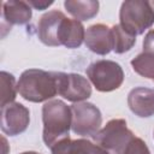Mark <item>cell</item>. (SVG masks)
I'll return each mask as SVG.
<instances>
[{"label": "cell", "mask_w": 154, "mask_h": 154, "mask_svg": "<svg viewBox=\"0 0 154 154\" xmlns=\"http://www.w3.org/2000/svg\"><path fill=\"white\" fill-rule=\"evenodd\" d=\"M111 29L113 35V51L118 54L130 51L136 42V36L125 31L119 24L113 25Z\"/></svg>", "instance_id": "2e32d148"}, {"label": "cell", "mask_w": 154, "mask_h": 154, "mask_svg": "<svg viewBox=\"0 0 154 154\" xmlns=\"http://www.w3.org/2000/svg\"><path fill=\"white\" fill-rule=\"evenodd\" d=\"M58 94L71 102L87 100L91 95L89 81L78 73L57 72Z\"/></svg>", "instance_id": "52a82bcc"}, {"label": "cell", "mask_w": 154, "mask_h": 154, "mask_svg": "<svg viewBox=\"0 0 154 154\" xmlns=\"http://www.w3.org/2000/svg\"><path fill=\"white\" fill-rule=\"evenodd\" d=\"M30 123L29 109L19 103L11 102L1 107V131L8 136L24 132Z\"/></svg>", "instance_id": "ba28073f"}, {"label": "cell", "mask_w": 154, "mask_h": 154, "mask_svg": "<svg viewBox=\"0 0 154 154\" xmlns=\"http://www.w3.org/2000/svg\"><path fill=\"white\" fill-rule=\"evenodd\" d=\"M1 16H2L4 22L8 23L10 26L13 24L23 25L30 20L32 16V11L28 1L10 0L2 4Z\"/></svg>", "instance_id": "4fadbf2b"}, {"label": "cell", "mask_w": 154, "mask_h": 154, "mask_svg": "<svg viewBox=\"0 0 154 154\" xmlns=\"http://www.w3.org/2000/svg\"><path fill=\"white\" fill-rule=\"evenodd\" d=\"M20 154H41V153H37V152H23V153H20Z\"/></svg>", "instance_id": "7402d4cb"}, {"label": "cell", "mask_w": 154, "mask_h": 154, "mask_svg": "<svg viewBox=\"0 0 154 154\" xmlns=\"http://www.w3.org/2000/svg\"><path fill=\"white\" fill-rule=\"evenodd\" d=\"M42 138L47 147H52L57 142L69 137L72 112L61 100H51L42 106Z\"/></svg>", "instance_id": "7a4b0ae2"}, {"label": "cell", "mask_w": 154, "mask_h": 154, "mask_svg": "<svg viewBox=\"0 0 154 154\" xmlns=\"http://www.w3.org/2000/svg\"><path fill=\"white\" fill-rule=\"evenodd\" d=\"M1 107L6 106L7 103H11L14 101L17 95V84L13 75L1 71Z\"/></svg>", "instance_id": "ac0fdd59"}, {"label": "cell", "mask_w": 154, "mask_h": 154, "mask_svg": "<svg viewBox=\"0 0 154 154\" xmlns=\"http://www.w3.org/2000/svg\"><path fill=\"white\" fill-rule=\"evenodd\" d=\"M134 137L135 135L128 129L124 119H112L93 138L109 154H124Z\"/></svg>", "instance_id": "277c9868"}, {"label": "cell", "mask_w": 154, "mask_h": 154, "mask_svg": "<svg viewBox=\"0 0 154 154\" xmlns=\"http://www.w3.org/2000/svg\"><path fill=\"white\" fill-rule=\"evenodd\" d=\"M17 91L30 102L48 101L58 94L57 72L38 69L25 70L17 82Z\"/></svg>", "instance_id": "6da1fadb"}, {"label": "cell", "mask_w": 154, "mask_h": 154, "mask_svg": "<svg viewBox=\"0 0 154 154\" xmlns=\"http://www.w3.org/2000/svg\"><path fill=\"white\" fill-rule=\"evenodd\" d=\"M87 76L96 90L108 93L118 89L124 81L122 66L112 60H97L89 65Z\"/></svg>", "instance_id": "5b68a950"}, {"label": "cell", "mask_w": 154, "mask_h": 154, "mask_svg": "<svg viewBox=\"0 0 154 154\" xmlns=\"http://www.w3.org/2000/svg\"><path fill=\"white\" fill-rule=\"evenodd\" d=\"M51 154H109L89 140H71L66 137L51 147Z\"/></svg>", "instance_id": "7c38bea8"}, {"label": "cell", "mask_w": 154, "mask_h": 154, "mask_svg": "<svg viewBox=\"0 0 154 154\" xmlns=\"http://www.w3.org/2000/svg\"><path fill=\"white\" fill-rule=\"evenodd\" d=\"M71 129L76 135L94 137L101 126L102 116L100 109L90 102H77L71 106Z\"/></svg>", "instance_id": "8992f818"}, {"label": "cell", "mask_w": 154, "mask_h": 154, "mask_svg": "<svg viewBox=\"0 0 154 154\" xmlns=\"http://www.w3.org/2000/svg\"><path fill=\"white\" fill-rule=\"evenodd\" d=\"M53 2H54L53 0H49V1H47V0H28V4L31 7H34L35 10H38V11L46 10L47 7L53 5Z\"/></svg>", "instance_id": "44dd1931"}, {"label": "cell", "mask_w": 154, "mask_h": 154, "mask_svg": "<svg viewBox=\"0 0 154 154\" xmlns=\"http://www.w3.org/2000/svg\"><path fill=\"white\" fill-rule=\"evenodd\" d=\"M131 66L136 73L154 81V55L150 53H141L131 60Z\"/></svg>", "instance_id": "e0dca14e"}, {"label": "cell", "mask_w": 154, "mask_h": 154, "mask_svg": "<svg viewBox=\"0 0 154 154\" xmlns=\"http://www.w3.org/2000/svg\"><path fill=\"white\" fill-rule=\"evenodd\" d=\"M124 154H150L146 142L138 137H134L132 141L129 143Z\"/></svg>", "instance_id": "d6986e66"}, {"label": "cell", "mask_w": 154, "mask_h": 154, "mask_svg": "<svg viewBox=\"0 0 154 154\" xmlns=\"http://www.w3.org/2000/svg\"><path fill=\"white\" fill-rule=\"evenodd\" d=\"M119 25L129 34L136 36L154 24V7L149 1L126 0L119 11Z\"/></svg>", "instance_id": "3957f363"}, {"label": "cell", "mask_w": 154, "mask_h": 154, "mask_svg": "<svg viewBox=\"0 0 154 154\" xmlns=\"http://www.w3.org/2000/svg\"><path fill=\"white\" fill-rule=\"evenodd\" d=\"M85 37L83 24L77 19L66 18L63 20L59 31V43L67 48H77L82 45Z\"/></svg>", "instance_id": "5bb4252c"}, {"label": "cell", "mask_w": 154, "mask_h": 154, "mask_svg": "<svg viewBox=\"0 0 154 154\" xmlns=\"http://www.w3.org/2000/svg\"><path fill=\"white\" fill-rule=\"evenodd\" d=\"M65 14L61 11L53 10L45 13L37 23V36L38 40L51 47H58L59 43V31Z\"/></svg>", "instance_id": "9c48e42d"}, {"label": "cell", "mask_w": 154, "mask_h": 154, "mask_svg": "<svg viewBox=\"0 0 154 154\" xmlns=\"http://www.w3.org/2000/svg\"><path fill=\"white\" fill-rule=\"evenodd\" d=\"M67 12L77 20H88L94 18L99 12V1L95 0H66L64 2Z\"/></svg>", "instance_id": "9a60e30c"}, {"label": "cell", "mask_w": 154, "mask_h": 154, "mask_svg": "<svg viewBox=\"0 0 154 154\" xmlns=\"http://www.w3.org/2000/svg\"><path fill=\"white\" fill-rule=\"evenodd\" d=\"M143 52L154 55V29L149 30L143 38Z\"/></svg>", "instance_id": "ffe728a7"}, {"label": "cell", "mask_w": 154, "mask_h": 154, "mask_svg": "<svg viewBox=\"0 0 154 154\" xmlns=\"http://www.w3.org/2000/svg\"><path fill=\"white\" fill-rule=\"evenodd\" d=\"M128 106L137 117H152L154 114V90L144 87L134 88L128 95Z\"/></svg>", "instance_id": "8fae6325"}, {"label": "cell", "mask_w": 154, "mask_h": 154, "mask_svg": "<svg viewBox=\"0 0 154 154\" xmlns=\"http://www.w3.org/2000/svg\"><path fill=\"white\" fill-rule=\"evenodd\" d=\"M84 43L91 52L106 55L113 51L112 29L105 24H94L85 30Z\"/></svg>", "instance_id": "30bf717a"}]
</instances>
